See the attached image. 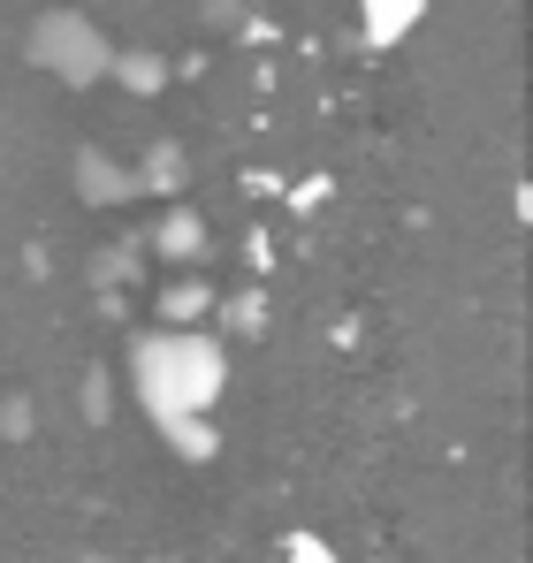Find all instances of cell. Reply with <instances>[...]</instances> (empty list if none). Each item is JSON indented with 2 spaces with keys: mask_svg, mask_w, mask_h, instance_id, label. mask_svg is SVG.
Instances as JSON below:
<instances>
[{
  "mask_svg": "<svg viewBox=\"0 0 533 563\" xmlns=\"http://www.w3.org/2000/svg\"><path fill=\"white\" fill-rule=\"evenodd\" d=\"M23 46H31V62H39L46 77H62V85H107V77H115V38L91 23L85 8H46Z\"/></svg>",
  "mask_w": 533,
  "mask_h": 563,
  "instance_id": "cell-2",
  "label": "cell"
},
{
  "mask_svg": "<svg viewBox=\"0 0 533 563\" xmlns=\"http://www.w3.org/2000/svg\"><path fill=\"white\" fill-rule=\"evenodd\" d=\"M130 388H138V411L153 419V434L176 457L198 465V457L221 450L214 411H221V388H229V351L214 335H198L191 320L145 328L138 351H130Z\"/></svg>",
  "mask_w": 533,
  "mask_h": 563,
  "instance_id": "cell-1",
  "label": "cell"
},
{
  "mask_svg": "<svg viewBox=\"0 0 533 563\" xmlns=\"http://www.w3.org/2000/svg\"><path fill=\"white\" fill-rule=\"evenodd\" d=\"M282 563H344V556H336L320 533H290V541H282Z\"/></svg>",
  "mask_w": 533,
  "mask_h": 563,
  "instance_id": "cell-4",
  "label": "cell"
},
{
  "mask_svg": "<svg viewBox=\"0 0 533 563\" xmlns=\"http://www.w3.org/2000/svg\"><path fill=\"white\" fill-rule=\"evenodd\" d=\"M420 23H427V0H358V38H366L373 54L404 46Z\"/></svg>",
  "mask_w": 533,
  "mask_h": 563,
  "instance_id": "cell-3",
  "label": "cell"
}]
</instances>
